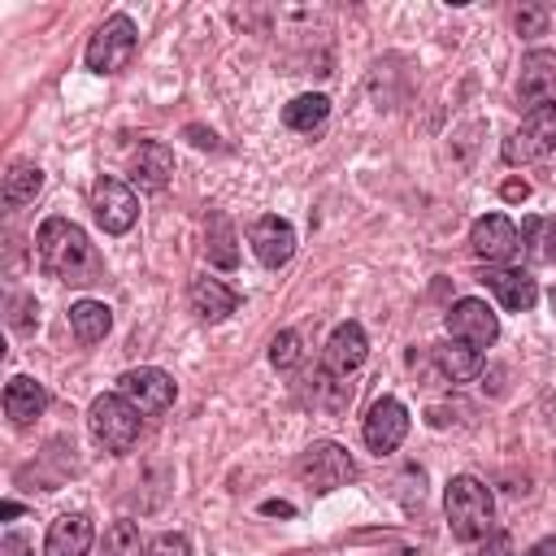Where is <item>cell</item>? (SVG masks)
Returning <instances> with one entry per match:
<instances>
[{
	"label": "cell",
	"instance_id": "7c38bea8",
	"mask_svg": "<svg viewBox=\"0 0 556 556\" xmlns=\"http://www.w3.org/2000/svg\"><path fill=\"white\" fill-rule=\"evenodd\" d=\"M469 248H473L478 261H491V265H495V261H508V256L521 248V235H517V226H513L504 213H486V217L473 222Z\"/></svg>",
	"mask_w": 556,
	"mask_h": 556
},
{
	"label": "cell",
	"instance_id": "ba28073f",
	"mask_svg": "<svg viewBox=\"0 0 556 556\" xmlns=\"http://www.w3.org/2000/svg\"><path fill=\"white\" fill-rule=\"evenodd\" d=\"M361 434H365V447H369V452H378V456L395 452V447L404 443V434H408V408H404L395 395H378V400L369 404V413H365Z\"/></svg>",
	"mask_w": 556,
	"mask_h": 556
},
{
	"label": "cell",
	"instance_id": "f1b7e54d",
	"mask_svg": "<svg viewBox=\"0 0 556 556\" xmlns=\"http://www.w3.org/2000/svg\"><path fill=\"white\" fill-rule=\"evenodd\" d=\"M35 321H39V308H35V300H26V295H13V317H9V326H13V330H35Z\"/></svg>",
	"mask_w": 556,
	"mask_h": 556
},
{
	"label": "cell",
	"instance_id": "44dd1931",
	"mask_svg": "<svg viewBox=\"0 0 556 556\" xmlns=\"http://www.w3.org/2000/svg\"><path fill=\"white\" fill-rule=\"evenodd\" d=\"M434 365L443 369V378L469 382V378H478V369H482V352L469 348V343H460V339H447V343L434 348Z\"/></svg>",
	"mask_w": 556,
	"mask_h": 556
},
{
	"label": "cell",
	"instance_id": "7402d4cb",
	"mask_svg": "<svg viewBox=\"0 0 556 556\" xmlns=\"http://www.w3.org/2000/svg\"><path fill=\"white\" fill-rule=\"evenodd\" d=\"M326 117H330V100H326L321 91H304V96H295L291 104H282V122H287L291 130H300V135H313Z\"/></svg>",
	"mask_w": 556,
	"mask_h": 556
},
{
	"label": "cell",
	"instance_id": "5b68a950",
	"mask_svg": "<svg viewBox=\"0 0 556 556\" xmlns=\"http://www.w3.org/2000/svg\"><path fill=\"white\" fill-rule=\"evenodd\" d=\"M556 152V104H543V109H530L526 122L504 139L500 156L508 165H526V161H539Z\"/></svg>",
	"mask_w": 556,
	"mask_h": 556
},
{
	"label": "cell",
	"instance_id": "484cf974",
	"mask_svg": "<svg viewBox=\"0 0 556 556\" xmlns=\"http://www.w3.org/2000/svg\"><path fill=\"white\" fill-rule=\"evenodd\" d=\"M100 556H143V547H139V526H135V521H113V526L104 530Z\"/></svg>",
	"mask_w": 556,
	"mask_h": 556
},
{
	"label": "cell",
	"instance_id": "9c48e42d",
	"mask_svg": "<svg viewBox=\"0 0 556 556\" xmlns=\"http://www.w3.org/2000/svg\"><path fill=\"white\" fill-rule=\"evenodd\" d=\"M117 391L143 413V417H152V413H165L169 404H174V378L165 374V369H156V365H139V369H126L122 378H117Z\"/></svg>",
	"mask_w": 556,
	"mask_h": 556
},
{
	"label": "cell",
	"instance_id": "6da1fadb",
	"mask_svg": "<svg viewBox=\"0 0 556 556\" xmlns=\"http://www.w3.org/2000/svg\"><path fill=\"white\" fill-rule=\"evenodd\" d=\"M35 252H39V265L52 278L70 282V287H87V282H96L104 274V265L96 256V243L70 217H48L39 226V235H35Z\"/></svg>",
	"mask_w": 556,
	"mask_h": 556
},
{
	"label": "cell",
	"instance_id": "d4e9b609",
	"mask_svg": "<svg viewBox=\"0 0 556 556\" xmlns=\"http://www.w3.org/2000/svg\"><path fill=\"white\" fill-rule=\"evenodd\" d=\"M521 243H526V252L534 256V261H556V213L552 217H530L526 226H521Z\"/></svg>",
	"mask_w": 556,
	"mask_h": 556
},
{
	"label": "cell",
	"instance_id": "7a4b0ae2",
	"mask_svg": "<svg viewBox=\"0 0 556 556\" xmlns=\"http://www.w3.org/2000/svg\"><path fill=\"white\" fill-rule=\"evenodd\" d=\"M443 508H447V526H452V534L460 539V543H473V539H486L495 526V500H491V491L478 482V478H469V473H456L452 482H447V491H443Z\"/></svg>",
	"mask_w": 556,
	"mask_h": 556
},
{
	"label": "cell",
	"instance_id": "9a60e30c",
	"mask_svg": "<svg viewBox=\"0 0 556 556\" xmlns=\"http://www.w3.org/2000/svg\"><path fill=\"white\" fill-rule=\"evenodd\" d=\"M96 543V526L91 517L83 513H65L48 526V539H43V556H87Z\"/></svg>",
	"mask_w": 556,
	"mask_h": 556
},
{
	"label": "cell",
	"instance_id": "836d02e7",
	"mask_svg": "<svg viewBox=\"0 0 556 556\" xmlns=\"http://www.w3.org/2000/svg\"><path fill=\"white\" fill-rule=\"evenodd\" d=\"M265 513H278V517H291V504H282V500H269V504H265Z\"/></svg>",
	"mask_w": 556,
	"mask_h": 556
},
{
	"label": "cell",
	"instance_id": "d6a6232c",
	"mask_svg": "<svg viewBox=\"0 0 556 556\" xmlns=\"http://www.w3.org/2000/svg\"><path fill=\"white\" fill-rule=\"evenodd\" d=\"M526 556H556V539H539V543H534Z\"/></svg>",
	"mask_w": 556,
	"mask_h": 556
},
{
	"label": "cell",
	"instance_id": "8fae6325",
	"mask_svg": "<svg viewBox=\"0 0 556 556\" xmlns=\"http://www.w3.org/2000/svg\"><path fill=\"white\" fill-rule=\"evenodd\" d=\"M556 96V52L534 48L521 56V74H517V100L526 109H543Z\"/></svg>",
	"mask_w": 556,
	"mask_h": 556
},
{
	"label": "cell",
	"instance_id": "ac0fdd59",
	"mask_svg": "<svg viewBox=\"0 0 556 556\" xmlns=\"http://www.w3.org/2000/svg\"><path fill=\"white\" fill-rule=\"evenodd\" d=\"M43 408H48V391H43V382H35L30 374L9 378V387H4V413H9L13 426H30Z\"/></svg>",
	"mask_w": 556,
	"mask_h": 556
},
{
	"label": "cell",
	"instance_id": "d6986e66",
	"mask_svg": "<svg viewBox=\"0 0 556 556\" xmlns=\"http://www.w3.org/2000/svg\"><path fill=\"white\" fill-rule=\"evenodd\" d=\"M191 308L204 317V321H222V317H230L235 308H239V295L222 282V278H191Z\"/></svg>",
	"mask_w": 556,
	"mask_h": 556
},
{
	"label": "cell",
	"instance_id": "5bb4252c",
	"mask_svg": "<svg viewBox=\"0 0 556 556\" xmlns=\"http://www.w3.org/2000/svg\"><path fill=\"white\" fill-rule=\"evenodd\" d=\"M252 252H256V261L269 265V269L287 265L291 252H295V230H291V222L278 217V213L256 217V226H252Z\"/></svg>",
	"mask_w": 556,
	"mask_h": 556
},
{
	"label": "cell",
	"instance_id": "ffe728a7",
	"mask_svg": "<svg viewBox=\"0 0 556 556\" xmlns=\"http://www.w3.org/2000/svg\"><path fill=\"white\" fill-rule=\"evenodd\" d=\"M70 330L78 343H100L113 330V308L104 300H78L70 308Z\"/></svg>",
	"mask_w": 556,
	"mask_h": 556
},
{
	"label": "cell",
	"instance_id": "f546056e",
	"mask_svg": "<svg viewBox=\"0 0 556 556\" xmlns=\"http://www.w3.org/2000/svg\"><path fill=\"white\" fill-rule=\"evenodd\" d=\"M517 30H521V35H543V30H547V9L526 4V9L517 13Z\"/></svg>",
	"mask_w": 556,
	"mask_h": 556
},
{
	"label": "cell",
	"instance_id": "52a82bcc",
	"mask_svg": "<svg viewBox=\"0 0 556 556\" xmlns=\"http://www.w3.org/2000/svg\"><path fill=\"white\" fill-rule=\"evenodd\" d=\"M91 213L104 235H126L139 217V200L122 178H96L91 187Z\"/></svg>",
	"mask_w": 556,
	"mask_h": 556
},
{
	"label": "cell",
	"instance_id": "8992f818",
	"mask_svg": "<svg viewBox=\"0 0 556 556\" xmlns=\"http://www.w3.org/2000/svg\"><path fill=\"white\" fill-rule=\"evenodd\" d=\"M295 469H300V478H304L313 491H334V486H348V482L356 478V460H352V452L339 447V443H330V439L304 447V456H300Z\"/></svg>",
	"mask_w": 556,
	"mask_h": 556
},
{
	"label": "cell",
	"instance_id": "3957f363",
	"mask_svg": "<svg viewBox=\"0 0 556 556\" xmlns=\"http://www.w3.org/2000/svg\"><path fill=\"white\" fill-rule=\"evenodd\" d=\"M139 417H143V413H139L122 391H104V395L91 400L87 426H91V434H96V443H100L104 452L122 456V452H130L135 439H139Z\"/></svg>",
	"mask_w": 556,
	"mask_h": 556
},
{
	"label": "cell",
	"instance_id": "30bf717a",
	"mask_svg": "<svg viewBox=\"0 0 556 556\" xmlns=\"http://www.w3.org/2000/svg\"><path fill=\"white\" fill-rule=\"evenodd\" d=\"M447 334L482 352V348H491V343H495V334H500V317L491 313V304H486V300L465 295V300H456V304L447 308Z\"/></svg>",
	"mask_w": 556,
	"mask_h": 556
},
{
	"label": "cell",
	"instance_id": "4fadbf2b",
	"mask_svg": "<svg viewBox=\"0 0 556 556\" xmlns=\"http://www.w3.org/2000/svg\"><path fill=\"white\" fill-rule=\"evenodd\" d=\"M365 356H369V339H365V330H361L356 321H343V326L330 330L326 352H321V365H326V374L348 378L352 369L365 365Z\"/></svg>",
	"mask_w": 556,
	"mask_h": 556
},
{
	"label": "cell",
	"instance_id": "4316f807",
	"mask_svg": "<svg viewBox=\"0 0 556 556\" xmlns=\"http://www.w3.org/2000/svg\"><path fill=\"white\" fill-rule=\"evenodd\" d=\"M269 361H274V369L300 365V330H278L269 343Z\"/></svg>",
	"mask_w": 556,
	"mask_h": 556
},
{
	"label": "cell",
	"instance_id": "cb8c5ba5",
	"mask_svg": "<svg viewBox=\"0 0 556 556\" xmlns=\"http://www.w3.org/2000/svg\"><path fill=\"white\" fill-rule=\"evenodd\" d=\"M204 252H208V261H213L217 269H235V265H239L235 226H230V217H226L222 208L208 213V243H204Z\"/></svg>",
	"mask_w": 556,
	"mask_h": 556
},
{
	"label": "cell",
	"instance_id": "2e32d148",
	"mask_svg": "<svg viewBox=\"0 0 556 556\" xmlns=\"http://www.w3.org/2000/svg\"><path fill=\"white\" fill-rule=\"evenodd\" d=\"M130 178H135L143 191L169 187V178H174V152H169L161 139L139 143V152H135V161H130Z\"/></svg>",
	"mask_w": 556,
	"mask_h": 556
},
{
	"label": "cell",
	"instance_id": "1f68e13d",
	"mask_svg": "<svg viewBox=\"0 0 556 556\" xmlns=\"http://www.w3.org/2000/svg\"><path fill=\"white\" fill-rule=\"evenodd\" d=\"M500 195H504V200H526V195H530V187H526L521 178H508V182L500 187Z\"/></svg>",
	"mask_w": 556,
	"mask_h": 556
},
{
	"label": "cell",
	"instance_id": "83f0119b",
	"mask_svg": "<svg viewBox=\"0 0 556 556\" xmlns=\"http://www.w3.org/2000/svg\"><path fill=\"white\" fill-rule=\"evenodd\" d=\"M143 556H191V543H187L182 534H156V539L143 547Z\"/></svg>",
	"mask_w": 556,
	"mask_h": 556
},
{
	"label": "cell",
	"instance_id": "e0dca14e",
	"mask_svg": "<svg viewBox=\"0 0 556 556\" xmlns=\"http://www.w3.org/2000/svg\"><path fill=\"white\" fill-rule=\"evenodd\" d=\"M482 282L495 291V300H500L508 313H526V308H534V300H539V287H534V278H530L526 269H486Z\"/></svg>",
	"mask_w": 556,
	"mask_h": 556
},
{
	"label": "cell",
	"instance_id": "603a6c76",
	"mask_svg": "<svg viewBox=\"0 0 556 556\" xmlns=\"http://www.w3.org/2000/svg\"><path fill=\"white\" fill-rule=\"evenodd\" d=\"M39 191H43V169H39L35 161H13L9 174H4V204H9V208H22V204H30Z\"/></svg>",
	"mask_w": 556,
	"mask_h": 556
},
{
	"label": "cell",
	"instance_id": "277c9868",
	"mask_svg": "<svg viewBox=\"0 0 556 556\" xmlns=\"http://www.w3.org/2000/svg\"><path fill=\"white\" fill-rule=\"evenodd\" d=\"M135 48H139L135 22H130L126 13H113V17H104V22L96 26V35L87 39V70H96V74H117V70L130 65Z\"/></svg>",
	"mask_w": 556,
	"mask_h": 556
},
{
	"label": "cell",
	"instance_id": "4dcf8cb0",
	"mask_svg": "<svg viewBox=\"0 0 556 556\" xmlns=\"http://www.w3.org/2000/svg\"><path fill=\"white\" fill-rule=\"evenodd\" d=\"M478 556H513V539H508L504 530H491V534L482 539V547H478Z\"/></svg>",
	"mask_w": 556,
	"mask_h": 556
}]
</instances>
